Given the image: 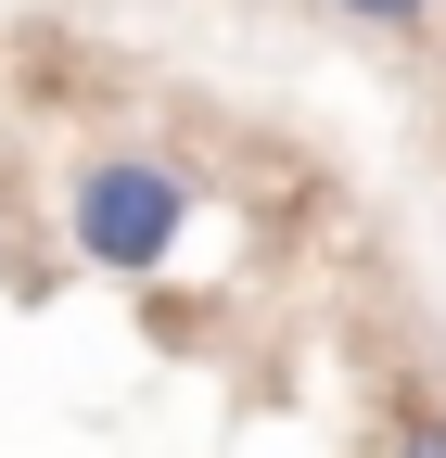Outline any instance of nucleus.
Masks as SVG:
<instances>
[{
	"mask_svg": "<svg viewBox=\"0 0 446 458\" xmlns=\"http://www.w3.org/2000/svg\"><path fill=\"white\" fill-rule=\"evenodd\" d=\"M192 229V179L166 153H90L64 179V242L102 267V280H153Z\"/></svg>",
	"mask_w": 446,
	"mask_h": 458,
	"instance_id": "nucleus-1",
	"label": "nucleus"
},
{
	"mask_svg": "<svg viewBox=\"0 0 446 458\" xmlns=\"http://www.w3.org/2000/svg\"><path fill=\"white\" fill-rule=\"evenodd\" d=\"M382 458H446V408H433V394H408V408H396V433H382Z\"/></svg>",
	"mask_w": 446,
	"mask_h": 458,
	"instance_id": "nucleus-2",
	"label": "nucleus"
},
{
	"mask_svg": "<svg viewBox=\"0 0 446 458\" xmlns=\"http://www.w3.org/2000/svg\"><path fill=\"white\" fill-rule=\"evenodd\" d=\"M331 13H357V26H433L446 0H331Z\"/></svg>",
	"mask_w": 446,
	"mask_h": 458,
	"instance_id": "nucleus-3",
	"label": "nucleus"
}]
</instances>
